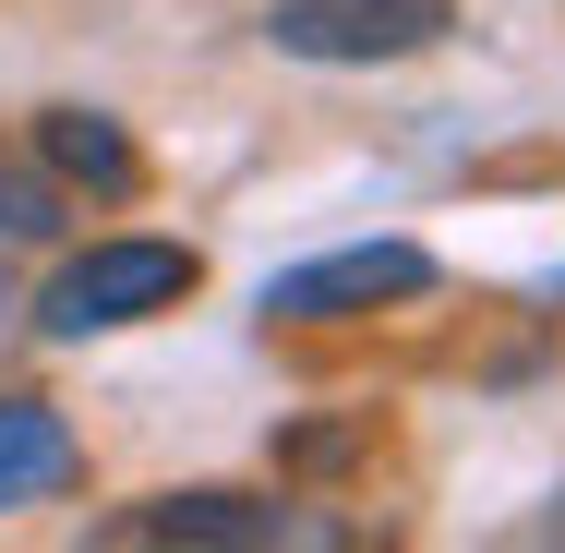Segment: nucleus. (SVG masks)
Here are the masks:
<instances>
[{
  "instance_id": "f257e3e1",
  "label": "nucleus",
  "mask_w": 565,
  "mask_h": 553,
  "mask_svg": "<svg viewBox=\"0 0 565 553\" xmlns=\"http://www.w3.org/2000/svg\"><path fill=\"white\" fill-rule=\"evenodd\" d=\"M157 542L169 553H349L326 493H301V481L289 493H217V481L205 493H157L145 518L109 530V553H157Z\"/></svg>"
},
{
  "instance_id": "f03ea898",
  "label": "nucleus",
  "mask_w": 565,
  "mask_h": 553,
  "mask_svg": "<svg viewBox=\"0 0 565 553\" xmlns=\"http://www.w3.org/2000/svg\"><path fill=\"white\" fill-rule=\"evenodd\" d=\"M169 301H193V253L181 241H97L36 289V337H109V326L169 313Z\"/></svg>"
},
{
  "instance_id": "7ed1b4c3",
  "label": "nucleus",
  "mask_w": 565,
  "mask_h": 553,
  "mask_svg": "<svg viewBox=\"0 0 565 553\" xmlns=\"http://www.w3.org/2000/svg\"><path fill=\"white\" fill-rule=\"evenodd\" d=\"M422 289H434L422 241H349V253H313V265H277L265 313L277 326H338V313H385V301H422Z\"/></svg>"
},
{
  "instance_id": "20e7f679",
  "label": "nucleus",
  "mask_w": 565,
  "mask_h": 553,
  "mask_svg": "<svg viewBox=\"0 0 565 553\" xmlns=\"http://www.w3.org/2000/svg\"><path fill=\"white\" fill-rule=\"evenodd\" d=\"M457 24V0H277L265 36L289 61H409Z\"/></svg>"
},
{
  "instance_id": "39448f33",
  "label": "nucleus",
  "mask_w": 565,
  "mask_h": 553,
  "mask_svg": "<svg viewBox=\"0 0 565 553\" xmlns=\"http://www.w3.org/2000/svg\"><path fill=\"white\" fill-rule=\"evenodd\" d=\"M36 169L61 181V193H145V157H132V132L109 109H36Z\"/></svg>"
},
{
  "instance_id": "423d86ee",
  "label": "nucleus",
  "mask_w": 565,
  "mask_h": 553,
  "mask_svg": "<svg viewBox=\"0 0 565 553\" xmlns=\"http://www.w3.org/2000/svg\"><path fill=\"white\" fill-rule=\"evenodd\" d=\"M73 481H85L73 422H61L49 397H0V518H12V506H49V493H73Z\"/></svg>"
},
{
  "instance_id": "0eeeda50",
  "label": "nucleus",
  "mask_w": 565,
  "mask_h": 553,
  "mask_svg": "<svg viewBox=\"0 0 565 553\" xmlns=\"http://www.w3.org/2000/svg\"><path fill=\"white\" fill-rule=\"evenodd\" d=\"M61 205H73V193H61L36 157H12V145H0V241H49Z\"/></svg>"
},
{
  "instance_id": "6e6552de",
  "label": "nucleus",
  "mask_w": 565,
  "mask_h": 553,
  "mask_svg": "<svg viewBox=\"0 0 565 553\" xmlns=\"http://www.w3.org/2000/svg\"><path fill=\"white\" fill-rule=\"evenodd\" d=\"M361 445H373L361 422H313V434H277V469H289V481H338Z\"/></svg>"
},
{
  "instance_id": "1a4fd4ad",
  "label": "nucleus",
  "mask_w": 565,
  "mask_h": 553,
  "mask_svg": "<svg viewBox=\"0 0 565 553\" xmlns=\"http://www.w3.org/2000/svg\"><path fill=\"white\" fill-rule=\"evenodd\" d=\"M542 553H565V506H554V518H542Z\"/></svg>"
},
{
  "instance_id": "9d476101",
  "label": "nucleus",
  "mask_w": 565,
  "mask_h": 553,
  "mask_svg": "<svg viewBox=\"0 0 565 553\" xmlns=\"http://www.w3.org/2000/svg\"><path fill=\"white\" fill-rule=\"evenodd\" d=\"M0 326H12V277H0Z\"/></svg>"
}]
</instances>
